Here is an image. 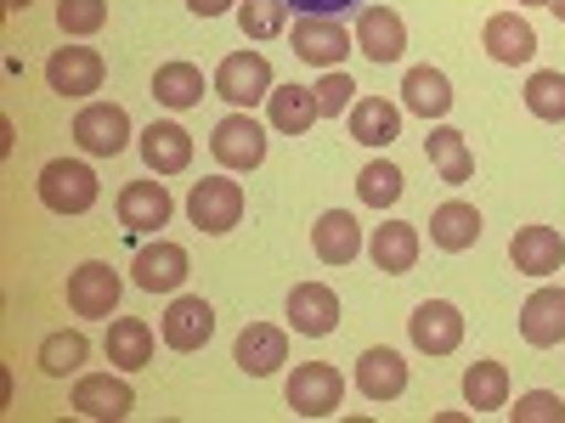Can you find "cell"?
<instances>
[{"label": "cell", "instance_id": "cell-1", "mask_svg": "<svg viewBox=\"0 0 565 423\" xmlns=\"http://www.w3.org/2000/svg\"><path fill=\"white\" fill-rule=\"evenodd\" d=\"M40 204L52 209V215H85L90 204H97V193H103V181H97V170L90 164H79V159H52L40 170Z\"/></svg>", "mask_w": 565, "mask_h": 423}, {"label": "cell", "instance_id": "cell-2", "mask_svg": "<svg viewBox=\"0 0 565 423\" xmlns=\"http://www.w3.org/2000/svg\"><path fill=\"white\" fill-rule=\"evenodd\" d=\"M186 215H193L199 231L221 238V231H232L244 220V186L232 175H204V181H193V193H186Z\"/></svg>", "mask_w": 565, "mask_h": 423}, {"label": "cell", "instance_id": "cell-3", "mask_svg": "<svg viewBox=\"0 0 565 423\" xmlns=\"http://www.w3.org/2000/svg\"><path fill=\"white\" fill-rule=\"evenodd\" d=\"M74 141L90 159H119L130 148V113L119 102H85L74 113Z\"/></svg>", "mask_w": 565, "mask_h": 423}, {"label": "cell", "instance_id": "cell-4", "mask_svg": "<svg viewBox=\"0 0 565 423\" xmlns=\"http://www.w3.org/2000/svg\"><path fill=\"white\" fill-rule=\"evenodd\" d=\"M340 401H345V379L334 361H300L295 367V379H289L295 417H328V412H340Z\"/></svg>", "mask_w": 565, "mask_h": 423}, {"label": "cell", "instance_id": "cell-5", "mask_svg": "<svg viewBox=\"0 0 565 423\" xmlns=\"http://www.w3.org/2000/svg\"><path fill=\"white\" fill-rule=\"evenodd\" d=\"M68 311L74 316H114L119 311V294H125V276L103 260H85L68 271Z\"/></svg>", "mask_w": 565, "mask_h": 423}, {"label": "cell", "instance_id": "cell-6", "mask_svg": "<svg viewBox=\"0 0 565 423\" xmlns=\"http://www.w3.org/2000/svg\"><path fill=\"white\" fill-rule=\"evenodd\" d=\"M210 153H215V164H226V170H255V164L266 159V130L249 119V108H238V113H226V119L210 130Z\"/></svg>", "mask_w": 565, "mask_h": 423}, {"label": "cell", "instance_id": "cell-7", "mask_svg": "<svg viewBox=\"0 0 565 423\" xmlns=\"http://www.w3.org/2000/svg\"><path fill=\"white\" fill-rule=\"evenodd\" d=\"M215 90H221L232 108H255V102L271 97V63L260 52H232L215 68Z\"/></svg>", "mask_w": 565, "mask_h": 423}, {"label": "cell", "instance_id": "cell-8", "mask_svg": "<svg viewBox=\"0 0 565 423\" xmlns=\"http://www.w3.org/2000/svg\"><path fill=\"white\" fill-rule=\"evenodd\" d=\"M103 57L90 52V45H57L52 57H45V85L57 90V97H90V90H103Z\"/></svg>", "mask_w": 565, "mask_h": 423}, {"label": "cell", "instance_id": "cell-9", "mask_svg": "<svg viewBox=\"0 0 565 423\" xmlns=\"http://www.w3.org/2000/svg\"><path fill=\"white\" fill-rule=\"evenodd\" d=\"M170 215H175V198H170L164 181H130V186H119V226L130 231V238H148V231L170 226Z\"/></svg>", "mask_w": 565, "mask_h": 423}, {"label": "cell", "instance_id": "cell-10", "mask_svg": "<svg viewBox=\"0 0 565 423\" xmlns=\"http://www.w3.org/2000/svg\"><path fill=\"white\" fill-rule=\"evenodd\" d=\"M407 334H413V350H424V356H452L463 345V311L447 300H424L407 316Z\"/></svg>", "mask_w": 565, "mask_h": 423}, {"label": "cell", "instance_id": "cell-11", "mask_svg": "<svg viewBox=\"0 0 565 423\" xmlns=\"http://www.w3.org/2000/svg\"><path fill=\"white\" fill-rule=\"evenodd\" d=\"M130 282L141 294H175L186 282V249L181 243H141L136 260H130Z\"/></svg>", "mask_w": 565, "mask_h": 423}, {"label": "cell", "instance_id": "cell-12", "mask_svg": "<svg viewBox=\"0 0 565 423\" xmlns=\"http://www.w3.org/2000/svg\"><path fill=\"white\" fill-rule=\"evenodd\" d=\"M159 334H164V345H170V350H181V356L204 350V345H210V334H215V311H210V300H204V294H181V300L164 311Z\"/></svg>", "mask_w": 565, "mask_h": 423}, {"label": "cell", "instance_id": "cell-13", "mask_svg": "<svg viewBox=\"0 0 565 423\" xmlns=\"http://www.w3.org/2000/svg\"><path fill=\"white\" fill-rule=\"evenodd\" d=\"M351 45L356 40L345 34L340 18H295V57L311 68H340Z\"/></svg>", "mask_w": 565, "mask_h": 423}, {"label": "cell", "instance_id": "cell-14", "mask_svg": "<svg viewBox=\"0 0 565 423\" xmlns=\"http://www.w3.org/2000/svg\"><path fill=\"white\" fill-rule=\"evenodd\" d=\"M68 406L79 417H130L136 390L125 379H114V372H79L74 390H68Z\"/></svg>", "mask_w": 565, "mask_h": 423}, {"label": "cell", "instance_id": "cell-15", "mask_svg": "<svg viewBox=\"0 0 565 423\" xmlns=\"http://www.w3.org/2000/svg\"><path fill=\"white\" fill-rule=\"evenodd\" d=\"M356 52L362 57H373V63H402V52H407V23L391 12V7H362V18H356Z\"/></svg>", "mask_w": 565, "mask_h": 423}, {"label": "cell", "instance_id": "cell-16", "mask_svg": "<svg viewBox=\"0 0 565 423\" xmlns=\"http://www.w3.org/2000/svg\"><path fill=\"white\" fill-rule=\"evenodd\" d=\"M481 45H487V57L503 63V68H521L537 57V29L521 18V12H492L487 29H481Z\"/></svg>", "mask_w": 565, "mask_h": 423}, {"label": "cell", "instance_id": "cell-17", "mask_svg": "<svg viewBox=\"0 0 565 423\" xmlns=\"http://www.w3.org/2000/svg\"><path fill=\"white\" fill-rule=\"evenodd\" d=\"M289 327L306 339H328L340 327V294L328 282H300L289 294Z\"/></svg>", "mask_w": 565, "mask_h": 423}, {"label": "cell", "instance_id": "cell-18", "mask_svg": "<svg viewBox=\"0 0 565 423\" xmlns=\"http://www.w3.org/2000/svg\"><path fill=\"white\" fill-rule=\"evenodd\" d=\"M232 361H238L249 379H271V372L289 361V334L271 322H249L238 334V345H232Z\"/></svg>", "mask_w": 565, "mask_h": 423}, {"label": "cell", "instance_id": "cell-19", "mask_svg": "<svg viewBox=\"0 0 565 423\" xmlns=\"http://www.w3.org/2000/svg\"><path fill=\"white\" fill-rule=\"evenodd\" d=\"M509 260L521 276H554L565 265V238L554 226H521L509 238Z\"/></svg>", "mask_w": 565, "mask_h": 423}, {"label": "cell", "instance_id": "cell-20", "mask_svg": "<svg viewBox=\"0 0 565 423\" xmlns=\"http://www.w3.org/2000/svg\"><path fill=\"white\" fill-rule=\"evenodd\" d=\"M141 164H148L153 175H181L186 164H193V135H186L175 119H153L148 130H141Z\"/></svg>", "mask_w": 565, "mask_h": 423}, {"label": "cell", "instance_id": "cell-21", "mask_svg": "<svg viewBox=\"0 0 565 423\" xmlns=\"http://www.w3.org/2000/svg\"><path fill=\"white\" fill-rule=\"evenodd\" d=\"M521 339L537 345V350L565 345V289H537L521 305Z\"/></svg>", "mask_w": 565, "mask_h": 423}, {"label": "cell", "instance_id": "cell-22", "mask_svg": "<svg viewBox=\"0 0 565 423\" xmlns=\"http://www.w3.org/2000/svg\"><path fill=\"white\" fill-rule=\"evenodd\" d=\"M430 243L441 254H463L481 243V209L463 204V198H447L441 209H430Z\"/></svg>", "mask_w": 565, "mask_h": 423}, {"label": "cell", "instance_id": "cell-23", "mask_svg": "<svg viewBox=\"0 0 565 423\" xmlns=\"http://www.w3.org/2000/svg\"><path fill=\"white\" fill-rule=\"evenodd\" d=\"M356 390H362L367 401H396V395L407 390V361H402L391 345L362 350V361H356Z\"/></svg>", "mask_w": 565, "mask_h": 423}, {"label": "cell", "instance_id": "cell-24", "mask_svg": "<svg viewBox=\"0 0 565 423\" xmlns=\"http://www.w3.org/2000/svg\"><path fill=\"white\" fill-rule=\"evenodd\" d=\"M367 254H373V265H380L385 276H407V271L418 265V226H407V220H385V226H373Z\"/></svg>", "mask_w": 565, "mask_h": 423}, {"label": "cell", "instance_id": "cell-25", "mask_svg": "<svg viewBox=\"0 0 565 423\" xmlns=\"http://www.w3.org/2000/svg\"><path fill=\"white\" fill-rule=\"evenodd\" d=\"M311 249H317L322 265H351V260L362 254V226H356L345 209H328V215H317V226H311Z\"/></svg>", "mask_w": 565, "mask_h": 423}, {"label": "cell", "instance_id": "cell-26", "mask_svg": "<svg viewBox=\"0 0 565 423\" xmlns=\"http://www.w3.org/2000/svg\"><path fill=\"white\" fill-rule=\"evenodd\" d=\"M424 159H430V170L447 186H463L469 175H476V153H469L463 130H452V124H436L430 135H424Z\"/></svg>", "mask_w": 565, "mask_h": 423}, {"label": "cell", "instance_id": "cell-27", "mask_svg": "<svg viewBox=\"0 0 565 423\" xmlns=\"http://www.w3.org/2000/svg\"><path fill=\"white\" fill-rule=\"evenodd\" d=\"M351 135L362 141V148H391V141L402 135V108L385 102V97H356L351 102Z\"/></svg>", "mask_w": 565, "mask_h": 423}, {"label": "cell", "instance_id": "cell-28", "mask_svg": "<svg viewBox=\"0 0 565 423\" xmlns=\"http://www.w3.org/2000/svg\"><path fill=\"white\" fill-rule=\"evenodd\" d=\"M266 102H271V130H282V135H306L322 119L311 85H271Z\"/></svg>", "mask_w": 565, "mask_h": 423}, {"label": "cell", "instance_id": "cell-29", "mask_svg": "<svg viewBox=\"0 0 565 423\" xmlns=\"http://www.w3.org/2000/svg\"><path fill=\"white\" fill-rule=\"evenodd\" d=\"M402 108H413L418 119H447L452 108V85L441 68H407L402 79Z\"/></svg>", "mask_w": 565, "mask_h": 423}, {"label": "cell", "instance_id": "cell-30", "mask_svg": "<svg viewBox=\"0 0 565 423\" xmlns=\"http://www.w3.org/2000/svg\"><path fill=\"white\" fill-rule=\"evenodd\" d=\"M108 361L119 367V372H136V367H148L153 361V327L141 322V316H119L114 327H108Z\"/></svg>", "mask_w": 565, "mask_h": 423}, {"label": "cell", "instance_id": "cell-31", "mask_svg": "<svg viewBox=\"0 0 565 423\" xmlns=\"http://www.w3.org/2000/svg\"><path fill=\"white\" fill-rule=\"evenodd\" d=\"M153 97H159V108H175V113L199 108V102H204V68H193V63H164V68L153 74Z\"/></svg>", "mask_w": 565, "mask_h": 423}, {"label": "cell", "instance_id": "cell-32", "mask_svg": "<svg viewBox=\"0 0 565 423\" xmlns=\"http://www.w3.org/2000/svg\"><path fill=\"white\" fill-rule=\"evenodd\" d=\"M463 401L476 412H503L509 406V367L503 361H469L463 367Z\"/></svg>", "mask_w": 565, "mask_h": 423}, {"label": "cell", "instance_id": "cell-33", "mask_svg": "<svg viewBox=\"0 0 565 423\" xmlns=\"http://www.w3.org/2000/svg\"><path fill=\"white\" fill-rule=\"evenodd\" d=\"M90 356V339L79 334V327H63V334H45L40 339V372L45 379H68V372H79Z\"/></svg>", "mask_w": 565, "mask_h": 423}, {"label": "cell", "instance_id": "cell-34", "mask_svg": "<svg viewBox=\"0 0 565 423\" xmlns=\"http://www.w3.org/2000/svg\"><path fill=\"white\" fill-rule=\"evenodd\" d=\"M526 113L543 119V124H565V74L537 68V74L526 79Z\"/></svg>", "mask_w": 565, "mask_h": 423}, {"label": "cell", "instance_id": "cell-35", "mask_svg": "<svg viewBox=\"0 0 565 423\" xmlns=\"http://www.w3.org/2000/svg\"><path fill=\"white\" fill-rule=\"evenodd\" d=\"M356 198H362L367 209H391V204L402 198V170H396L391 159L362 164V175H356Z\"/></svg>", "mask_w": 565, "mask_h": 423}, {"label": "cell", "instance_id": "cell-36", "mask_svg": "<svg viewBox=\"0 0 565 423\" xmlns=\"http://www.w3.org/2000/svg\"><path fill=\"white\" fill-rule=\"evenodd\" d=\"M238 23H244L249 40H271V34L289 29V0H244Z\"/></svg>", "mask_w": 565, "mask_h": 423}, {"label": "cell", "instance_id": "cell-37", "mask_svg": "<svg viewBox=\"0 0 565 423\" xmlns=\"http://www.w3.org/2000/svg\"><path fill=\"white\" fill-rule=\"evenodd\" d=\"M311 90H317V108H322V119H340V113H351V102H356V79H351L345 68H328Z\"/></svg>", "mask_w": 565, "mask_h": 423}, {"label": "cell", "instance_id": "cell-38", "mask_svg": "<svg viewBox=\"0 0 565 423\" xmlns=\"http://www.w3.org/2000/svg\"><path fill=\"white\" fill-rule=\"evenodd\" d=\"M108 23V0H57V29L63 34H97Z\"/></svg>", "mask_w": 565, "mask_h": 423}, {"label": "cell", "instance_id": "cell-39", "mask_svg": "<svg viewBox=\"0 0 565 423\" xmlns=\"http://www.w3.org/2000/svg\"><path fill=\"white\" fill-rule=\"evenodd\" d=\"M509 412H514V423H565V401L554 390H532V395H521V406H509Z\"/></svg>", "mask_w": 565, "mask_h": 423}, {"label": "cell", "instance_id": "cell-40", "mask_svg": "<svg viewBox=\"0 0 565 423\" xmlns=\"http://www.w3.org/2000/svg\"><path fill=\"white\" fill-rule=\"evenodd\" d=\"M356 7L362 0H289V12H300V18H345Z\"/></svg>", "mask_w": 565, "mask_h": 423}, {"label": "cell", "instance_id": "cell-41", "mask_svg": "<svg viewBox=\"0 0 565 423\" xmlns=\"http://www.w3.org/2000/svg\"><path fill=\"white\" fill-rule=\"evenodd\" d=\"M232 7H244V0H186V12H199V18H221Z\"/></svg>", "mask_w": 565, "mask_h": 423}, {"label": "cell", "instance_id": "cell-42", "mask_svg": "<svg viewBox=\"0 0 565 423\" xmlns=\"http://www.w3.org/2000/svg\"><path fill=\"white\" fill-rule=\"evenodd\" d=\"M34 7V0H7V12H29Z\"/></svg>", "mask_w": 565, "mask_h": 423}, {"label": "cell", "instance_id": "cell-43", "mask_svg": "<svg viewBox=\"0 0 565 423\" xmlns=\"http://www.w3.org/2000/svg\"><path fill=\"white\" fill-rule=\"evenodd\" d=\"M548 12H554V18L565 23V0H548Z\"/></svg>", "mask_w": 565, "mask_h": 423}, {"label": "cell", "instance_id": "cell-44", "mask_svg": "<svg viewBox=\"0 0 565 423\" xmlns=\"http://www.w3.org/2000/svg\"><path fill=\"white\" fill-rule=\"evenodd\" d=\"M521 7H548V0H521Z\"/></svg>", "mask_w": 565, "mask_h": 423}]
</instances>
